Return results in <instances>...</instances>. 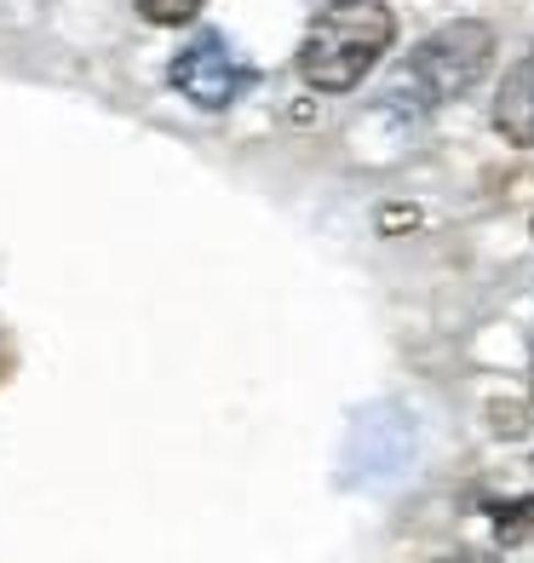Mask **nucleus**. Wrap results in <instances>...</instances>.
Listing matches in <instances>:
<instances>
[{
    "instance_id": "nucleus-9",
    "label": "nucleus",
    "mask_w": 534,
    "mask_h": 563,
    "mask_svg": "<svg viewBox=\"0 0 534 563\" xmlns=\"http://www.w3.org/2000/svg\"><path fill=\"white\" fill-rule=\"evenodd\" d=\"M443 563H500L494 552H454V558H443Z\"/></svg>"
},
{
    "instance_id": "nucleus-5",
    "label": "nucleus",
    "mask_w": 534,
    "mask_h": 563,
    "mask_svg": "<svg viewBox=\"0 0 534 563\" xmlns=\"http://www.w3.org/2000/svg\"><path fill=\"white\" fill-rule=\"evenodd\" d=\"M494 534H500V547H523V541H534V495L494 506Z\"/></svg>"
},
{
    "instance_id": "nucleus-3",
    "label": "nucleus",
    "mask_w": 534,
    "mask_h": 563,
    "mask_svg": "<svg viewBox=\"0 0 534 563\" xmlns=\"http://www.w3.org/2000/svg\"><path fill=\"white\" fill-rule=\"evenodd\" d=\"M167 81H173L178 98H190L196 110H231L236 98L253 87V69L219 35H196V41H185L173 53Z\"/></svg>"
},
{
    "instance_id": "nucleus-7",
    "label": "nucleus",
    "mask_w": 534,
    "mask_h": 563,
    "mask_svg": "<svg viewBox=\"0 0 534 563\" xmlns=\"http://www.w3.org/2000/svg\"><path fill=\"white\" fill-rule=\"evenodd\" d=\"M489 415H494L500 438H523V431H529V408H523V402H494Z\"/></svg>"
},
{
    "instance_id": "nucleus-6",
    "label": "nucleus",
    "mask_w": 534,
    "mask_h": 563,
    "mask_svg": "<svg viewBox=\"0 0 534 563\" xmlns=\"http://www.w3.org/2000/svg\"><path fill=\"white\" fill-rule=\"evenodd\" d=\"M208 0H138V18L156 23V30H178V23H190Z\"/></svg>"
},
{
    "instance_id": "nucleus-2",
    "label": "nucleus",
    "mask_w": 534,
    "mask_h": 563,
    "mask_svg": "<svg viewBox=\"0 0 534 563\" xmlns=\"http://www.w3.org/2000/svg\"><path fill=\"white\" fill-rule=\"evenodd\" d=\"M489 64H494V30L482 18H454L443 30H431L414 53L397 64L391 87H386V104L409 110V115L443 110L454 98H466L482 75H489Z\"/></svg>"
},
{
    "instance_id": "nucleus-4",
    "label": "nucleus",
    "mask_w": 534,
    "mask_h": 563,
    "mask_svg": "<svg viewBox=\"0 0 534 563\" xmlns=\"http://www.w3.org/2000/svg\"><path fill=\"white\" fill-rule=\"evenodd\" d=\"M494 126H500L505 144L534 150V53L505 69V81L494 92Z\"/></svg>"
},
{
    "instance_id": "nucleus-8",
    "label": "nucleus",
    "mask_w": 534,
    "mask_h": 563,
    "mask_svg": "<svg viewBox=\"0 0 534 563\" xmlns=\"http://www.w3.org/2000/svg\"><path fill=\"white\" fill-rule=\"evenodd\" d=\"M414 219H420V213H409V208H391V213L379 219V224H386V230H397V224H414Z\"/></svg>"
},
{
    "instance_id": "nucleus-10",
    "label": "nucleus",
    "mask_w": 534,
    "mask_h": 563,
    "mask_svg": "<svg viewBox=\"0 0 534 563\" xmlns=\"http://www.w3.org/2000/svg\"><path fill=\"white\" fill-rule=\"evenodd\" d=\"M529 230H534V224H529Z\"/></svg>"
},
{
    "instance_id": "nucleus-1",
    "label": "nucleus",
    "mask_w": 534,
    "mask_h": 563,
    "mask_svg": "<svg viewBox=\"0 0 534 563\" xmlns=\"http://www.w3.org/2000/svg\"><path fill=\"white\" fill-rule=\"evenodd\" d=\"M397 41V12L386 0H327L304 23L299 41V81L311 92H351L379 69Z\"/></svg>"
}]
</instances>
